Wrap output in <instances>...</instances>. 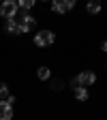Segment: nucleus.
Segmentation results:
<instances>
[{
  "label": "nucleus",
  "mask_w": 107,
  "mask_h": 120,
  "mask_svg": "<svg viewBox=\"0 0 107 120\" xmlns=\"http://www.w3.org/2000/svg\"><path fill=\"white\" fill-rule=\"evenodd\" d=\"M96 82H99V75H96L94 71L86 69V71L77 73V75H75V77L71 79V86H73V88H77V86H84V88H88V86H94Z\"/></svg>",
  "instance_id": "nucleus-1"
},
{
  "label": "nucleus",
  "mask_w": 107,
  "mask_h": 120,
  "mask_svg": "<svg viewBox=\"0 0 107 120\" xmlns=\"http://www.w3.org/2000/svg\"><path fill=\"white\" fill-rule=\"evenodd\" d=\"M54 41H56L54 30H39L34 34V45L37 47H49V45H54Z\"/></svg>",
  "instance_id": "nucleus-2"
},
{
  "label": "nucleus",
  "mask_w": 107,
  "mask_h": 120,
  "mask_svg": "<svg viewBox=\"0 0 107 120\" xmlns=\"http://www.w3.org/2000/svg\"><path fill=\"white\" fill-rule=\"evenodd\" d=\"M17 13H19V9H17V2H15V0H4V2H0V15H2L7 22L15 19Z\"/></svg>",
  "instance_id": "nucleus-3"
},
{
  "label": "nucleus",
  "mask_w": 107,
  "mask_h": 120,
  "mask_svg": "<svg viewBox=\"0 0 107 120\" xmlns=\"http://www.w3.org/2000/svg\"><path fill=\"white\" fill-rule=\"evenodd\" d=\"M73 9H75V0H54L52 2V11L58 13V15H64Z\"/></svg>",
  "instance_id": "nucleus-4"
},
{
  "label": "nucleus",
  "mask_w": 107,
  "mask_h": 120,
  "mask_svg": "<svg viewBox=\"0 0 107 120\" xmlns=\"http://www.w3.org/2000/svg\"><path fill=\"white\" fill-rule=\"evenodd\" d=\"M17 24H19V28H22V32L26 34V32H30V30L37 26V19H34L30 13H24L22 17H19V22H17Z\"/></svg>",
  "instance_id": "nucleus-5"
},
{
  "label": "nucleus",
  "mask_w": 107,
  "mask_h": 120,
  "mask_svg": "<svg viewBox=\"0 0 107 120\" xmlns=\"http://www.w3.org/2000/svg\"><path fill=\"white\" fill-rule=\"evenodd\" d=\"M0 120H13V105L0 101Z\"/></svg>",
  "instance_id": "nucleus-6"
},
{
  "label": "nucleus",
  "mask_w": 107,
  "mask_h": 120,
  "mask_svg": "<svg viewBox=\"0 0 107 120\" xmlns=\"http://www.w3.org/2000/svg\"><path fill=\"white\" fill-rule=\"evenodd\" d=\"M73 97L77 99L79 103H86V101L90 99V92H88V88H84V86H77V88H73Z\"/></svg>",
  "instance_id": "nucleus-7"
},
{
  "label": "nucleus",
  "mask_w": 107,
  "mask_h": 120,
  "mask_svg": "<svg viewBox=\"0 0 107 120\" xmlns=\"http://www.w3.org/2000/svg\"><path fill=\"white\" fill-rule=\"evenodd\" d=\"M4 30H7L9 34H24L22 28H19V24H17V19H9V22L4 24Z\"/></svg>",
  "instance_id": "nucleus-8"
},
{
  "label": "nucleus",
  "mask_w": 107,
  "mask_h": 120,
  "mask_svg": "<svg viewBox=\"0 0 107 120\" xmlns=\"http://www.w3.org/2000/svg\"><path fill=\"white\" fill-rule=\"evenodd\" d=\"M86 11H88L90 15H101L103 7H101V2H96V0H94V2H88V4H86Z\"/></svg>",
  "instance_id": "nucleus-9"
},
{
  "label": "nucleus",
  "mask_w": 107,
  "mask_h": 120,
  "mask_svg": "<svg viewBox=\"0 0 107 120\" xmlns=\"http://www.w3.org/2000/svg\"><path fill=\"white\" fill-rule=\"evenodd\" d=\"M37 77H39L41 82H47V79L52 77V71H49L47 67H39V71H37Z\"/></svg>",
  "instance_id": "nucleus-10"
},
{
  "label": "nucleus",
  "mask_w": 107,
  "mask_h": 120,
  "mask_svg": "<svg viewBox=\"0 0 107 120\" xmlns=\"http://www.w3.org/2000/svg\"><path fill=\"white\" fill-rule=\"evenodd\" d=\"M11 97V92H9V86L4 84V82H0V101H7Z\"/></svg>",
  "instance_id": "nucleus-11"
},
{
  "label": "nucleus",
  "mask_w": 107,
  "mask_h": 120,
  "mask_svg": "<svg viewBox=\"0 0 107 120\" xmlns=\"http://www.w3.org/2000/svg\"><path fill=\"white\" fill-rule=\"evenodd\" d=\"M34 7V0H19L17 2V9H22V11H30Z\"/></svg>",
  "instance_id": "nucleus-12"
},
{
  "label": "nucleus",
  "mask_w": 107,
  "mask_h": 120,
  "mask_svg": "<svg viewBox=\"0 0 107 120\" xmlns=\"http://www.w3.org/2000/svg\"><path fill=\"white\" fill-rule=\"evenodd\" d=\"M64 88V84H62V79H52V90H56V92H60V90Z\"/></svg>",
  "instance_id": "nucleus-13"
},
{
  "label": "nucleus",
  "mask_w": 107,
  "mask_h": 120,
  "mask_svg": "<svg viewBox=\"0 0 107 120\" xmlns=\"http://www.w3.org/2000/svg\"><path fill=\"white\" fill-rule=\"evenodd\" d=\"M99 49H101V52H105V54H107V39H105V41H103V43H101V47H99Z\"/></svg>",
  "instance_id": "nucleus-14"
},
{
  "label": "nucleus",
  "mask_w": 107,
  "mask_h": 120,
  "mask_svg": "<svg viewBox=\"0 0 107 120\" xmlns=\"http://www.w3.org/2000/svg\"><path fill=\"white\" fill-rule=\"evenodd\" d=\"M105 69H107V60H105Z\"/></svg>",
  "instance_id": "nucleus-15"
}]
</instances>
